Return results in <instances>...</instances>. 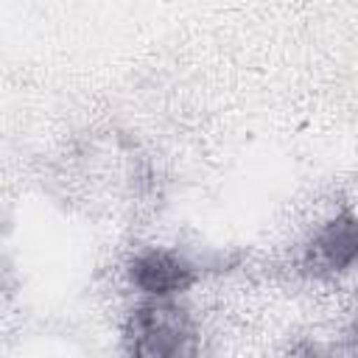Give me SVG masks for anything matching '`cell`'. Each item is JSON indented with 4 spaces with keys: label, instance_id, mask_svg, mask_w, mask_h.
I'll return each mask as SVG.
<instances>
[{
    "label": "cell",
    "instance_id": "cell-1",
    "mask_svg": "<svg viewBox=\"0 0 358 358\" xmlns=\"http://www.w3.org/2000/svg\"><path fill=\"white\" fill-rule=\"evenodd\" d=\"M126 358H201V327L179 299L137 302L120 330Z\"/></svg>",
    "mask_w": 358,
    "mask_h": 358
},
{
    "label": "cell",
    "instance_id": "cell-2",
    "mask_svg": "<svg viewBox=\"0 0 358 358\" xmlns=\"http://www.w3.org/2000/svg\"><path fill=\"white\" fill-rule=\"evenodd\" d=\"M358 266V204L341 207L324 218L302 243L296 271L302 277L327 282L350 274Z\"/></svg>",
    "mask_w": 358,
    "mask_h": 358
},
{
    "label": "cell",
    "instance_id": "cell-3",
    "mask_svg": "<svg viewBox=\"0 0 358 358\" xmlns=\"http://www.w3.org/2000/svg\"><path fill=\"white\" fill-rule=\"evenodd\" d=\"M126 280L143 299H179L201 280V266L171 246H143L126 260Z\"/></svg>",
    "mask_w": 358,
    "mask_h": 358
},
{
    "label": "cell",
    "instance_id": "cell-4",
    "mask_svg": "<svg viewBox=\"0 0 358 358\" xmlns=\"http://www.w3.org/2000/svg\"><path fill=\"white\" fill-rule=\"evenodd\" d=\"M336 355L338 358H358V308L352 310V316L344 327V336L336 344Z\"/></svg>",
    "mask_w": 358,
    "mask_h": 358
},
{
    "label": "cell",
    "instance_id": "cell-5",
    "mask_svg": "<svg viewBox=\"0 0 358 358\" xmlns=\"http://www.w3.org/2000/svg\"><path fill=\"white\" fill-rule=\"evenodd\" d=\"M291 358H330V352L319 344V341H299V344H294V350H291Z\"/></svg>",
    "mask_w": 358,
    "mask_h": 358
}]
</instances>
